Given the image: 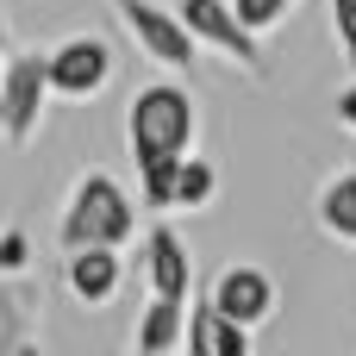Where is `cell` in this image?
I'll list each match as a JSON object with an SVG mask.
<instances>
[{
    "mask_svg": "<svg viewBox=\"0 0 356 356\" xmlns=\"http://www.w3.org/2000/svg\"><path fill=\"white\" fill-rule=\"evenodd\" d=\"M131 232H138V200H131L106 169H88V175L75 181L69 207H63V225H56L63 257H69V250H119Z\"/></svg>",
    "mask_w": 356,
    "mask_h": 356,
    "instance_id": "1",
    "label": "cell"
},
{
    "mask_svg": "<svg viewBox=\"0 0 356 356\" xmlns=\"http://www.w3.org/2000/svg\"><path fill=\"white\" fill-rule=\"evenodd\" d=\"M125 138H131V163H163V156H188L194 144V94L181 81H150L138 88L131 113H125Z\"/></svg>",
    "mask_w": 356,
    "mask_h": 356,
    "instance_id": "2",
    "label": "cell"
},
{
    "mask_svg": "<svg viewBox=\"0 0 356 356\" xmlns=\"http://www.w3.org/2000/svg\"><path fill=\"white\" fill-rule=\"evenodd\" d=\"M44 100H50L44 50H19L13 63H0V138L6 144H31L38 138Z\"/></svg>",
    "mask_w": 356,
    "mask_h": 356,
    "instance_id": "3",
    "label": "cell"
},
{
    "mask_svg": "<svg viewBox=\"0 0 356 356\" xmlns=\"http://www.w3.org/2000/svg\"><path fill=\"white\" fill-rule=\"evenodd\" d=\"M113 13L125 19V31L138 38V50L156 69H194L200 63V44L188 38V25L175 19V6H163V0H113Z\"/></svg>",
    "mask_w": 356,
    "mask_h": 356,
    "instance_id": "4",
    "label": "cell"
},
{
    "mask_svg": "<svg viewBox=\"0 0 356 356\" xmlns=\"http://www.w3.org/2000/svg\"><path fill=\"white\" fill-rule=\"evenodd\" d=\"M175 19L188 25V38L200 44V50H219L225 63H238V69H263V38H250L244 25H238V13H232V0H175Z\"/></svg>",
    "mask_w": 356,
    "mask_h": 356,
    "instance_id": "5",
    "label": "cell"
},
{
    "mask_svg": "<svg viewBox=\"0 0 356 356\" xmlns=\"http://www.w3.org/2000/svg\"><path fill=\"white\" fill-rule=\"evenodd\" d=\"M44 75H50V94L94 100L113 81V44L106 38H63L56 50H44Z\"/></svg>",
    "mask_w": 356,
    "mask_h": 356,
    "instance_id": "6",
    "label": "cell"
},
{
    "mask_svg": "<svg viewBox=\"0 0 356 356\" xmlns=\"http://www.w3.org/2000/svg\"><path fill=\"white\" fill-rule=\"evenodd\" d=\"M275 282H269V269H257V263H232V269H219L213 275V288H207V307L219 313V319H232V325H244V332H257L263 319H275Z\"/></svg>",
    "mask_w": 356,
    "mask_h": 356,
    "instance_id": "7",
    "label": "cell"
},
{
    "mask_svg": "<svg viewBox=\"0 0 356 356\" xmlns=\"http://www.w3.org/2000/svg\"><path fill=\"white\" fill-rule=\"evenodd\" d=\"M144 275H150L156 300H188L194 294V257H188V244L169 219L144 232Z\"/></svg>",
    "mask_w": 356,
    "mask_h": 356,
    "instance_id": "8",
    "label": "cell"
},
{
    "mask_svg": "<svg viewBox=\"0 0 356 356\" xmlns=\"http://www.w3.org/2000/svg\"><path fill=\"white\" fill-rule=\"evenodd\" d=\"M125 282V263L119 250H69V294L81 307H106Z\"/></svg>",
    "mask_w": 356,
    "mask_h": 356,
    "instance_id": "9",
    "label": "cell"
},
{
    "mask_svg": "<svg viewBox=\"0 0 356 356\" xmlns=\"http://www.w3.org/2000/svg\"><path fill=\"white\" fill-rule=\"evenodd\" d=\"M31 319H38V294H31L19 275L0 282V356H38Z\"/></svg>",
    "mask_w": 356,
    "mask_h": 356,
    "instance_id": "10",
    "label": "cell"
},
{
    "mask_svg": "<svg viewBox=\"0 0 356 356\" xmlns=\"http://www.w3.org/2000/svg\"><path fill=\"white\" fill-rule=\"evenodd\" d=\"M181 332H188V300H156L150 294V307L138 319V350L144 356H175Z\"/></svg>",
    "mask_w": 356,
    "mask_h": 356,
    "instance_id": "11",
    "label": "cell"
},
{
    "mask_svg": "<svg viewBox=\"0 0 356 356\" xmlns=\"http://www.w3.org/2000/svg\"><path fill=\"white\" fill-rule=\"evenodd\" d=\"M319 225H325L338 244H356V169H338V175L319 188Z\"/></svg>",
    "mask_w": 356,
    "mask_h": 356,
    "instance_id": "12",
    "label": "cell"
},
{
    "mask_svg": "<svg viewBox=\"0 0 356 356\" xmlns=\"http://www.w3.org/2000/svg\"><path fill=\"white\" fill-rule=\"evenodd\" d=\"M213 194H219V163L188 150L175 169V213H200V207H213Z\"/></svg>",
    "mask_w": 356,
    "mask_h": 356,
    "instance_id": "13",
    "label": "cell"
},
{
    "mask_svg": "<svg viewBox=\"0 0 356 356\" xmlns=\"http://www.w3.org/2000/svg\"><path fill=\"white\" fill-rule=\"evenodd\" d=\"M175 169H181V156H163V163H144L138 169V200L150 213H169L175 207Z\"/></svg>",
    "mask_w": 356,
    "mask_h": 356,
    "instance_id": "14",
    "label": "cell"
},
{
    "mask_svg": "<svg viewBox=\"0 0 356 356\" xmlns=\"http://www.w3.org/2000/svg\"><path fill=\"white\" fill-rule=\"evenodd\" d=\"M232 13H238V25H244L250 38H263V31H275V25L294 13V0H232Z\"/></svg>",
    "mask_w": 356,
    "mask_h": 356,
    "instance_id": "15",
    "label": "cell"
},
{
    "mask_svg": "<svg viewBox=\"0 0 356 356\" xmlns=\"http://www.w3.org/2000/svg\"><path fill=\"white\" fill-rule=\"evenodd\" d=\"M207 344H213V356H250V332L232 325V319H219V313L207 307Z\"/></svg>",
    "mask_w": 356,
    "mask_h": 356,
    "instance_id": "16",
    "label": "cell"
},
{
    "mask_svg": "<svg viewBox=\"0 0 356 356\" xmlns=\"http://www.w3.org/2000/svg\"><path fill=\"white\" fill-rule=\"evenodd\" d=\"M25 269H31V238H25L19 225H6V232H0V282L25 275Z\"/></svg>",
    "mask_w": 356,
    "mask_h": 356,
    "instance_id": "17",
    "label": "cell"
},
{
    "mask_svg": "<svg viewBox=\"0 0 356 356\" xmlns=\"http://www.w3.org/2000/svg\"><path fill=\"white\" fill-rule=\"evenodd\" d=\"M332 31H338V50L356 63V0H332Z\"/></svg>",
    "mask_w": 356,
    "mask_h": 356,
    "instance_id": "18",
    "label": "cell"
},
{
    "mask_svg": "<svg viewBox=\"0 0 356 356\" xmlns=\"http://www.w3.org/2000/svg\"><path fill=\"white\" fill-rule=\"evenodd\" d=\"M338 119H344V131H356V81L338 94Z\"/></svg>",
    "mask_w": 356,
    "mask_h": 356,
    "instance_id": "19",
    "label": "cell"
},
{
    "mask_svg": "<svg viewBox=\"0 0 356 356\" xmlns=\"http://www.w3.org/2000/svg\"><path fill=\"white\" fill-rule=\"evenodd\" d=\"M0 50H6V19H0Z\"/></svg>",
    "mask_w": 356,
    "mask_h": 356,
    "instance_id": "20",
    "label": "cell"
},
{
    "mask_svg": "<svg viewBox=\"0 0 356 356\" xmlns=\"http://www.w3.org/2000/svg\"><path fill=\"white\" fill-rule=\"evenodd\" d=\"M131 356H144V350H131Z\"/></svg>",
    "mask_w": 356,
    "mask_h": 356,
    "instance_id": "21",
    "label": "cell"
}]
</instances>
